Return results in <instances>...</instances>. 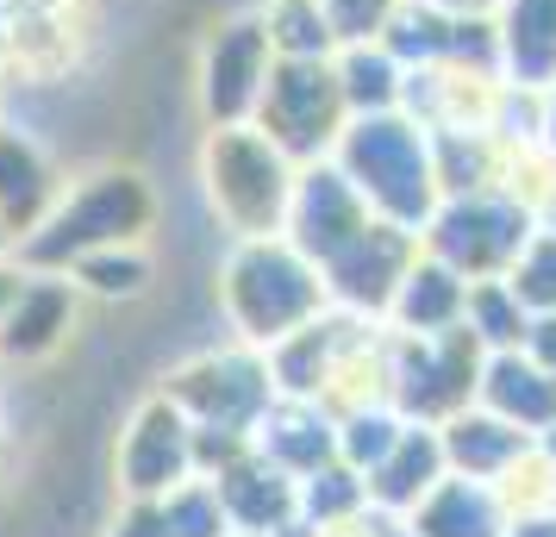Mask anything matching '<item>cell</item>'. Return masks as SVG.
Instances as JSON below:
<instances>
[{"mask_svg":"<svg viewBox=\"0 0 556 537\" xmlns=\"http://www.w3.org/2000/svg\"><path fill=\"white\" fill-rule=\"evenodd\" d=\"M369 219H376L369 201L344 181V169H338L331 156H319V163H301V176H294V201H288V226L281 231H288L313 263H326V256L344 251Z\"/></svg>","mask_w":556,"mask_h":537,"instance_id":"cell-10","label":"cell"},{"mask_svg":"<svg viewBox=\"0 0 556 537\" xmlns=\"http://www.w3.org/2000/svg\"><path fill=\"white\" fill-rule=\"evenodd\" d=\"M463 301H469V282L456 276V269H444L438 256H413V269L401 276V287H394V301H388V312L401 319V332L426 337V332H451V325H463Z\"/></svg>","mask_w":556,"mask_h":537,"instance_id":"cell-16","label":"cell"},{"mask_svg":"<svg viewBox=\"0 0 556 537\" xmlns=\"http://www.w3.org/2000/svg\"><path fill=\"white\" fill-rule=\"evenodd\" d=\"M488 20L501 81L519 94H544L556 81V0H501Z\"/></svg>","mask_w":556,"mask_h":537,"instance_id":"cell-12","label":"cell"},{"mask_svg":"<svg viewBox=\"0 0 556 537\" xmlns=\"http://www.w3.org/2000/svg\"><path fill=\"white\" fill-rule=\"evenodd\" d=\"M413 256H419V231H401V226H388V219H369V226L356 231L344 251L319 263L326 301L351 307L356 319L388 312V301H394L401 276L413 269Z\"/></svg>","mask_w":556,"mask_h":537,"instance_id":"cell-9","label":"cell"},{"mask_svg":"<svg viewBox=\"0 0 556 537\" xmlns=\"http://www.w3.org/2000/svg\"><path fill=\"white\" fill-rule=\"evenodd\" d=\"M156 219V201L144 176H131V169H94V176H81L76 188H63L56 206L38 219V231L20 238V256H26L31 269H70L81 263L88 251H106V244H138Z\"/></svg>","mask_w":556,"mask_h":537,"instance_id":"cell-3","label":"cell"},{"mask_svg":"<svg viewBox=\"0 0 556 537\" xmlns=\"http://www.w3.org/2000/svg\"><path fill=\"white\" fill-rule=\"evenodd\" d=\"M506 287L519 294V307L531 319L556 312V226H538L526 238V251L513 256V269H506Z\"/></svg>","mask_w":556,"mask_h":537,"instance_id":"cell-24","label":"cell"},{"mask_svg":"<svg viewBox=\"0 0 556 537\" xmlns=\"http://www.w3.org/2000/svg\"><path fill=\"white\" fill-rule=\"evenodd\" d=\"M13 294H20V276H7V269H0V319H7V307H13Z\"/></svg>","mask_w":556,"mask_h":537,"instance_id":"cell-29","label":"cell"},{"mask_svg":"<svg viewBox=\"0 0 556 537\" xmlns=\"http://www.w3.org/2000/svg\"><path fill=\"white\" fill-rule=\"evenodd\" d=\"M531 231H538V213L526 201H513L506 188H476V194L438 201V213L419 231V251L456 269L463 282H488V276L513 269V256L526 251Z\"/></svg>","mask_w":556,"mask_h":537,"instance_id":"cell-5","label":"cell"},{"mask_svg":"<svg viewBox=\"0 0 556 537\" xmlns=\"http://www.w3.org/2000/svg\"><path fill=\"white\" fill-rule=\"evenodd\" d=\"M538 131H544V144H556V81L538 94Z\"/></svg>","mask_w":556,"mask_h":537,"instance_id":"cell-27","label":"cell"},{"mask_svg":"<svg viewBox=\"0 0 556 537\" xmlns=\"http://www.w3.org/2000/svg\"><path fill=\"white\" fill-rule=\"evenodd\" d=\"M351 119L344 88H338V63L331 56H276L263 106H256V131H269L294 163H319L331 156L338 131Z\"/></svg>","mask_w":556,"mask_h":537,"instance_id":"cell-6","label":"cell"},{"mask_svg":"<svg viewBox=\"0 0 556 537\" xmlns=\"http://www.w3.org/2000/svg\"><path fill=\"white\" fill-rule=\"evenodd\" d=\"M263 31H269L276 56H338V26L326 20L319 0H269Z\"/></svg>","mask_w":556,"mask_h":537,"instance_id":"cell-22","label":"cell"},{"mask_svg":"<svg viewBox=\"0 0 556 537\" xmlns=\"http://www.w3.org/2000/svg\"><path fill=\"white\" fill-rule=\"evenodd\" d=\"M463 325L476 344H494V350H519L531 332V312L519 307V294L506 287V276H488V282H469V301H463Z\"/></svg>","mask_w":556,"mask_h":537,"instance_id":"cell-21","label":"cell"},{"mask_svg":"<svg viewBox=\"0 0 556 537\" xmlns=\"http://www.w3.org/2000/svg\"><path fill=\"white\" fill-rule=\"evenodd\" d=\"M56 194H63V188H56L45 151L31 144L26 131L0 126V219L13 231V244H20L26 231H38V219L56 206Z\"/></svg>","mask_w":556,"mask_h":537,"instance_id":"cell-15","label":"cell"},{"mask_svg":"<svg viewBox=\"0 0 556 537\" xmlns=\"http://www.w3.org/2000/svg\"><path fill=\"white\" fill-rule=\"evenodd\" d=\"M476 394L494 419L519 425V432H551L556 425V375L544 362H531L526 350H494L481 362Z\"/></svg>","mask_w":556,"mask_h":537,"instance_id":"cell-13","label":"cell"},{"mask_svg":"<svg viewBox=\"0 0 556 537\" xmlns=\"http://www.w3.org/2000/svg\"><path fill=\"white\" fill-rule=\"evenodd\" d=\"M531 362H544L556 375V312H544V319H531V332H526V344H519Z\"/></svg>","mask_w":556,"mask_h":537,"instance_id":"cell-26","label":"cell"},{"mask_svg":"<svg viewBox=\"0 0 556 537\" xmlns=\"http://www.w3.org/2000/svg\"><path fill=\"white\" fill-rule=\"evenodd\" d=\"M70 319H76V287L63 282V276H26L20 294H13V307L0 319V350L7 357H51L63 332H70Z\"/></svg>","mask_w":556,"mask_h":537,"instance_id":"cell-14","label":"cell"},{"mask_svg":"<svg viewBox=\"0 0 556 537\" xmlns=\"http://www.w3.org/2000/svg\"><path fill=\"white\" fill-rule=\"evenodd\" d=\"M438 469H444V444L431 432H401V444L369 469V494L381 507H419L438 487Z\"/></svg>","mask_w":556,"mask_h":537,"instance_id":"cell-19","label":"cell"},{"mask_svg":"<svg viewBox=\"0 0 556 537\" xmlns=\"http://www.w3.org/2000/svg\"><path fill=\"white\" fill-rule=\"evenodd\" d=\"M419 7H438V13H494L501 0H419Z\"/></svg>","mask_w":556,"mask_h":537,"instance_id":"cell-28","label":"cell"},{"mask_svg":"<svg viewBox=\"0 0 556 537\" xmlns=\"http://www.w3.org/2000/svg\"><path fill=\"white\" fill-rule=\"evenodd\" d=\"M444 444V462H456L469 482H494V475H506L513 462L526 457V432L519 425H506V419H494V412H451V432L438 437Z\"/></svg>","mask_w":556,"mask_h":537,"instance_id":"cell-17","label":"cell"},{"mask_svg":"<svg viewBox=\"0 0 556 537\" xmlns=\"http://www.w3.org/2000/svg\"><path fill=\"white\" fill-rule=\"evenodd\" d=\"M331 163L369 201L376 219H388L401 231H426V219L444 201L438 194V163H431V131L406 106L351 113L344 131H338V144H331Z\"/></svg>","mask_w":556,"mask_h":537,"instance_id":"cell-1","label":"cell"},{"mask_svg":"<svg viewBox=\"0 0 556 537\" xmlns=\"http://www.w3.org/2000/svg\"><path fill=\"white\" fill-rule=\"evenodd\" d=\"M7 244H13V231H7V219H0V251H7Z\"/></svg>","mask_w":556,"mask_h":537,"instance_id":"cell-30","label":"cell"},{"mask_svg":"<svg viewBox=\"0 0 556 537\" xmlns=\"http://www.w3.org/2000/svg\"><path fill=\"white\" fill-rule=\"evenodd\" d=\"M63 276H76L101 301H131V294H144V282H151V263H144L138 244H106V251H88L81 263H70Z\"/></svg>","mask_w":556,"mask_h":537,"instance_id":"cell-23","label":"cell"},{"mask_svg":"<svg viewBox=\"0 0 556 537\" xmlns=\"http://www.w3.org/2000/svg\"><path fill=\"white\" fill-rule=\"evenodd\" d=\"M188 462H194V419L176 400H151V407L131 419L126 444H119V475H126V487L138 500H156V494L181 487Z\"/></svg>","mask_w":556,"mask_h":537,"instance_id":"cell-11","label":"cell"},{"mask_svg":"<svg viewBox=\"0 0 556 537\" xmlns=\"http://www.w3.org/2000/svg\"><path fill=\"white\" fill-rule=\"evenodd\" d=\"M269 69H276V51H269L263 13L226 20L201 51V106H206V119H213V126H251L256 106H263V88H269Z\"/></svg>","mask_w":556,"mask_h":537,"instance_id":"cell-8","label":"cell"},{"mask_svg":"<svg viewBox=\"0 0 556 537\" xmlns=\"http://www.w3.org/2000/svg\"><path fill=\"white\" fill-rule=\"evenodd\" d=\"M331 63H338V88H344V106H351V113H388V106H401L406 69H401V56L388 51L381 38L338 44Z\"/></svg>","mask_w":556,"mask_h":537,"instance_id":"cell-18","label":"cell"},{"mask_svg":"<svg viewBox=\"0 0 556 537\" xmlns=\"http://www.w3.org/2000/svg\"><path fill=\"white\" fill-rule=\"evenodd\" d=\"M319 7H326V20L338 26V44H356V38H381L388 13L401 0H319Z\"/></svg>","mask_w":556,"mask_h":537,"instance_id":"cell-25","label":"cell"},{"mask_svg":"<svg viewBox=\"0 0 556 537\" xmlns=\"http://www.w3.org/2000/svg\"><path fill=\"white\" fill-rule=\"evenodd\" d=\"M201 176H206L213 219H226L231 238H269V231L288 226L301 163L281 151L269 131L213 126V138L201 144Z\"/></svg>","mask_w":556,"mask_h":537,"instance_id":"cell-4","label":"cell"},{"mask_svg":"<svg viewBox=\"0 0 556 537\" xmlns=\"http://www.w3.org/2000/svg\"><path fill=\"white\" fill-rule=\"evenodd\" d=\"M219 301L238 337L276 350L281 337H294L326 312V282H319V263L288 231H269V238H238V251L226 256V276H219Z\"/></svg>","mask_w":556,"mask_h":537,"instance_id":"cell-2","label":"cell"},{"mask_svg":"<svg viewBox=\"0 0 556 537\" xmlns=\"http://www.w3.org/2000/svg\"><path fill=\"white\" fill-rule=\"evenodd\" d=\"M481 382V344L469 337V325H451V332H426L413 337L401 332V344H388V387L406 412H463L469 394Z\"/></svg>","mask_w":556,"mask_h":537,"instance_id":"cell-7","label":"cell"},{"mask_svg":"<svg viewBox=\"0 0 556 537\" xmlns=\"http://www.w3.org/2000/svg\"><path fill=\"white\" fill-rule=\"evenodd\" d=\"M419 537H501V512H494V494L481 482H438L419 507Z\"/></svg>","mask_w":556,"mask_h":537,"instance_id":"cell-20","label":"cell"}]
</instances>
